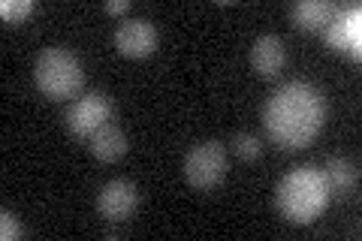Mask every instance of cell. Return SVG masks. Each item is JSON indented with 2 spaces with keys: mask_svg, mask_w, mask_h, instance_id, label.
Segmentation results:
<instances>
[{
  "mask_svg": "<svg viewBox=\"0 0 362 241\" xmlns=\"http://www.w3.org/2000/svg\"><path fill=\"white\" fill-rule=\"evenodd\" d=\"M356 175L359 172L347 157H329L323 166V178H326V184H329L332 196H347V193L356 187Z\"/></svg>",
  "mask_w": 362,
  "mask_h": 241,
  "instance_id": "12",
  "label": "cell"
},
{
  "mask_svg": "<svg viewBox=\"0 0 362 241\" xmlns=\"http://www.w3.org/2000/svg\"><path fill=\"white\" fill-rule=\"evenodd\" d=\"M21 235H25V229H21L18 217L4 208V211H0V238H4V241H18Z\"/></svg>",
  "mask_w": 362,
  "mask_h": 241,
  "instance_id": "15",
  "label": "cell"
},
{
  "mask_svg": "<svg viewBox=\"0 0 362 241\" xmlns=\"http://www.w3.org/2000/svg\"><path fill=\"white\" fill-rule=\"evenodd\" d=\"M332 193L323 178V169L317 166H296L278 181L275 208L290 223H314L326 211Z\"/></svg>",
  "mask_w": 362,
  "mask_h": 241,
  "instance_id": "2",
  "label": "cell"
},
{
  "mask_svg": "<svg viewBox=\"0 0 362 241\" xmlns=\"http://www.w3.org/2000/svg\"><path fill=\"white\" fill-rule=\"evenodd\" d=\"M287 64V49L278 33H263L251 45V66L259 78H278Z\"/></svg>",
  "mask_w": 362,
  "mask_h": 241,
  "instance_id": "9",
  "label": "cell"
},
{
  "mask_svg": "<svg viewBox=\"0 0 362 241\" xmlns=\"http://www.w3.org/2000/svg\"><path fill=\"white\" fill-rule=\"evenodd\" d=\"M230 145H233V154L239 160H245V163H254V160L263 154V145H259V139L254 133H235Z\"/></svg>",
  "mask_w": 362,
  "mask_h": 241,
  "instance_id": "13",
  "label": "cell"
},
{
  "mask_svg": "<svg viewBox=\"0 0 362 241\" xmlns=\"http://www.w3.org/2000/svg\"><path fill=\"white\" fill-rule=\"evenodd\" d=\"M136 205H139V190H136L133 181L112 178L97 193V211L109 223H124L136 211Z\"/></svg>",
  "mask_w": 362,
  "mask_h": 241,
  "instance_id": "7",
  "label": "cell"
},
{
  "mask_svg": "<svg viewBox=\"0 0 362 241\" xmlns=\"http://www.w3.org/2000/svg\"><path fill=\"white\" fill-rule=\"evenodd\" d=\"M33 13V4L30 0H4V4H0V16H4L6 21H21L25 16H30Z\"/></svg>",
  "mask_w": 362,
  "mask_h": 241,
  "instance_id": "14",
  "label": "cell"
},
{
  "mask_svg": "<svg viewBox=\"0 0 362 241\" xmlns=\"http://www.w3.org/2000/svg\"><path fill=\"white\" fill-rule=\"evenodd\" d=\"M326 121L323 94L308 82H287L269 97L263 109V127L269 139L284 151H296L317 139Z\"/></svg>",
  "mask_w": 362,
  "mask_h": 241,
  "instance_id": "1",
  "label": "cell"
},
{
  "mask_svg": "<svg viewBox=\"0 0 362 241\" xmlns=\"http://www.w3.org/2000/svg\"><path fill=\"white\" fill-rule=\"evenodd\" d=\"M88 148H90V154L97 160H103V163H118V160L127 154V136H124L118 124L106 121L103 127H97L88 136Z\"/></svg>",
  "mask_w": 362,
  "mask_h": 241,
  "instance_id": "10",
  "label": "cell"
},
{
  "mask_svg": "<svg viewBox=\"0 0 362 241\" xmlns=\"http://www.w3.org/2000/svg\"><path fill=\"white\" fill-rule=\"evenodd\" d=\"M115 45L124 57H148L157 49V28L148 18H127L115 30Z\"/></svg>",
  "mask_w": 362,
  "mask_h": 241,
  "instance_id": "8",
  "label": "cell"
},
{
  "mask_svg": "<svg viewBox=\"0 0 362 241\" xmlns=\"http://www.w3.org/2000/svg\"><path fill=\"white\" fill-rule=\"evenodd\" d=\"M323 40L332 52L356 61V57L362 54V6L354 4V6L335 9L332 18L326 21Z\"/></svg>",
  "mask_w": 362,
  "mask_h": 241,
  "instance_id": "5",
  "label": "cell"
},
{
  "mask_svg": "<svg viewBox=\"0 0 362 241\" xmlns=\"http://www.w3.org/2000/svg\"><path fill=\"white\" fill-rule=\"evenodd\" d=\"M106 121H112V100L103 90H90V94L73 100L70 109H66V127H70V133L82 136V139H88Z\"/></svg>",
  "mask_w": 362,
  "mask_h": 241,
  "instance_id": "6",
  "label": "cell"
},
{
  "mask_svg": "<svg viewBox=\"0 0 362 241\" xmlns=\"http://www.w3.org/2000/svg\"><path fill=\"white\" fill-rule=\"evenodd\" d=\"M335 6L329 0H299V4H293L290 16H293V25L299 30H320L326 28V21L332 18Z\"/></svg>",
  "mask_w": 362,
  "mask_h": 241,
  "instance_id": "11",
  "label": "cell"
},
{
  "mask_svg": "<svg viewBox=\"0 0 362 241\" xmlns=\"http://www.w3.org/2000/svg\"><path fill=\"white\" fill-rule=\"evenodd\" d=\"M33 82L49 100H73L85 88V70L70 49L49 45L42 49L33 66Z\"/></svg>",
  "mask_w": 362,
  "mask_h": 241,
  "instance_id": "3",
  "label": "cell"
},
{
  "mask_svg": "<svg viewBox=\"0 0 362 241\" xmlns=\"http://www.w3.org/2000/svg\"><path fill=\"white\" fill-rule=\"evenodd\" d=\"M185 178L197 190H214L226 178V145L218 139L199 142L185 157Z\"/></svg>",
  "mask_w": 362,
  "mask_h": 241,
  "instance_id": "4",
  "label": "cell"
},
{
  "mask_svg": "<svg viewBox=\"0 0 362 241\" xmlns=\"http://www.w3.org/2000/svg\"><path fill=\"white\" fill-rule=\"evenodd\" d=\"M103 9L109 16H121V13H127V9H130V4H127V0H106Z\"/></svg>",
  "mask_w": 362,
  "mask_h": 241,
  "instance_id": "16",
  "label": "cell"
}]
</instances>
